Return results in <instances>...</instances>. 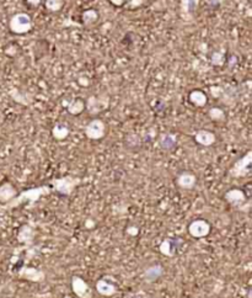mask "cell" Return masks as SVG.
I'll return each mask as SVG.
<instances>
[{"instance_id": "obj_1", "label": "cell", "mask_w": 252, "mask_h": 298, "mask_svg": "<svg viewBox=\"0 0 252 298\" xmlns=\"http://www.w3.org/2000/svg\"><path fill=\"white\" fill-rule=\"evenodd\" d=\"M51 192H52V187L49 185H42V186H37V187L27 188V190H24L20 193H17L16 197L12 198L11 201L5 203L4 208H6V210H11V208H16L19 207V206L24 205V203L35 205L37 201H39V198H41L42 196L49 195Z\"/></svg>"}, {"instance_id": "obj_2", "label": "cell", "mask_w": 252, "mask_h": 298, "mask_svg": "<svg viewBox=\"0 0 252 298\" xmlns=\"http://www.w3.org/2000/svg\"><path fill=\"white\" fill-rule=\"evenodd\" d=\"M80 184L81 179L73 175H66L62 176V178L52 179L49 181V186L52 187V191H56L57 193L62 196H71Z\"/></svg>"}, {"instance_id": "obj_3", "label": "cell", "mask_w": 252, "mask_h": 298, "mask_svg": "<svg viewBox=\"0 0 252 298\" xmlns=\"http://www.w3.org/2000/svg\"><path fill=\"white\" fill-rule=\"evenodd\" d=\"M9 29L15 35H25L32 30V19L26 12H16L10 17Z\"/></svg>"}, {"instance_id": "obj_4", "label": "cell", "mask_w": 252, "mask_h": 298, "mask_svg": "<svg viewBox=\"0 0 252 298\" xmlns=\"http://www.w3.org/2000/svg\"><path fill=\"white\" fill-rule=\"evenodd\" d=\"M252 164V150H249L248 153L240 159L234 163V165L229 169V175L231 178H245L250 174V168Z\"/></svg>"}, {"instance_id": "obj_5", "label": "cell", "mask_w": 252, "mask_h": 298, "mask_svg": "<svg viewBox=\"0 0 252 298\" xmlns=\"http://www.w3.org/2000/svg\"><path fill=\"white\" fill-rule=\"evenodd\" d=\"M84 133L89 140L100 141L106 136V123L101 118H92L84 128Z\"/></svg>"}, {"instance_id": "obj_6", "label": "cell", "mask_w": 252, "mask_h": 298, "mask_svg": "<svg viewBox=\"0 0 252 298\" xmlns=\"http://www.w3.org/2000/svg\"><path fill=\"white\" fill-rule=\"evenodd\" d=\"M109 105V98L108 95L104 94L101 96H89L87 100L85 101V109L87 110V112L92 116L99 115L101 111L106 110Z\"/></svg>"}, {"instance_id": "obj_7", "label": "cell", "mask_w": 252, "mask_h": 298, "mask_svg": "<svg viewBox=\"0 0 252 298\" xmlns=\"http://www.w3.org/2000/svg\"><path fill=\"white\" fill-rule=\"evenodd\" d=\"M72 290L79 298H92V290L80 276L72 277Z\"/></svg>"}, {"instance_id": "obj_8", "label": "cell", "mask_w": 252, "mask_h": 298, "mask_svg": "<svg viewBox=\"0 0 252 298\" xmlns=\"http://www.w3.org/2000/svg\"><path fill=\"white\" fill-rule=\"evenodd\" d=\"M19 276L30 282H43L46 280V272L43 270L32 266H24L19 270Z\"/></svg>"}, {"instance_id": "obj_9", "label": "cell", "mask_w": 252, "mask_h": 298, "mask_svg": "<svg viewBox=\"0 0 252 298\" xmlns=\"http://www.w3.org/2000/svg\"><path fill=\"white\" fill-rule=\"evenodd\" d=\"M188 233L193 238H204L211 233V224L206 220H196L189 223Z\"/></svg>"}, {"instance_id": "obj_10", "label": "cell", "mask_w": 252, "mask_h": 298, "mask_svg": "<svg viewBox=\"0 0 252 298\" xmlns=\"http://www.w3.org/2000/svg\"><path fill=\"white\" fill-rule=\"evenodd\" d=\"M224 198H225L226 202L230 203L234 207H241L248 201L246 193L240 188H230V190H228L224 195Z\"/></svg>"}, {"instance_id": "obj_11", "label": "cell", "mask_w": 252, "mask_h": 298, "mask_svg": "<svg viewBox=\"0 0 252 298\" xmlns=\"http://www.w3.org/2000/svg\"><path fill=\"white\" fill-rule=\"evenodd\" d=\"M176 184L179 187L183 188V190H191L196 186L197 176L191 171H182L177 175Z\"/></svg>"}, {"instance_id": "obj_12", "label": "cell", "mask_w": 252, "mask_h": 298, "mask_svg": "<svg viewBox=\"0 0 252 298\" xmlns=\"http://www.w3.org/2000/svg\"><path fill=\"white\" fill-rule=\"evenodd\" d=\"M35 235H36V233H35L34 228L29 224H24L20 227L19 233H17V240L26 248H29L34 244Z\"/></svg>"}, {"instance_id": "obj_13", "label": "cell", "mask_w": 252, "mask_h": 298, "mask_svg": "<svg viewBox=\"0 0 252 298\" xmlns=\"http://www.w3.org/2000/svg\"><path fill=\"white\" fill-rule=\"evenodd\" d=\"M95 289H96V291L104 297H112L117 294L116 285L109 282L108 280H106L105 277L97 280L96 285H95Z\"/></svg>"}, {"instance_id": "obj_14", "label": "cell", "mask_w": 252, "mask_h": 298, "mask_svg": "<svg viewBox=\"0 0 252 298\" xmlns=\"http://www.w3.org/2000/svg\"><path fill=\"white\" fill-rule=\"evenodd\" d=\"M164 275V266L160 264H155L149 266L148 269H145V271L143 272L142 277H143L144 282L146 284H153L156 280L160 279Z\"/></svg>"}, {"instance_id": "obj_15", "label": "cell", "mask_w": 252, "mask_h": 298, "mask_svg": "<svg viewBox=\"0 0 252 298\" xmlns=\"http://www.w3.org/2000/svg\"><path fill=\"white\" fill-rule=\"evenodd\" d=\"M194 141L199 146L203 147H211L216 142V136L212 131L208 130H198L194 133Z\"/></svg>"}, {"instance_id": "obj_16", "label": "cell", "mask_w": 252, "mask_h": 298, "mask_svg": "<svg viewBox=\"0 0 252 298\" xmlns=\"http://www.w3.org/2000/svg\"><path fill=\"white\" fill-rule=\"evenodd\" d=\"M17 190L11 183H2L0 185V203H7L12 198L16 197Z\"/></svg>"}, {"instance_id": "obj_17", "label": "cell", "mask_w": 252, "mask_h": 298, "mask_svg": "<svg viewBox=\"0 0 252 298\" xmlns=\"http://www.w3.org/2000/svg\"><path fill=\"white\" fill-rule=\"evenodd\" d=\"M199 1L201 0H181L182 16L192 19V16H194L197 9H198Z\"/></svg>"}, {"instance_id": "obj_18", "label": "cell", "mask_w": 252, "mask_h": 298, "mask_svg": "<svg viewBox=\"0 0 252 298\" xmlns=\"http://www.w3.org/2000/svg\"><path fill=\"white\" fill-rule=\"evenodd\" d=\"M188 100L192 105L197 106V108H203L208 104V96L204 91L196 89V90H192L188 95Z\"/></svg>"}, {"instance_id": "obj_19", "label": "cell", "mask_w": 252, "mask_h": 298, "mask_svg": "<svg viewBox=\"0 0 252 298\" xmlns=\"http://www.w3.org/2000/svg\"><path fill=\"white\" fill-rule=\"evenodd\" d=\"M100 19V14L95 9H87L81 14V22L85 27H92L97 24Z\"/></svg>"}, {"instance_id": "obj_20", "label": "cell", "mask_w": 252, "mask_h": 298, "mask_svg": "<svg viewBox=\"0 0 252 298\" xmlns=\"http://www.w3.org/2000/svg\"><path fill=\"white\" fill-rule=\"evenodd\" d=\"M176 250H177L176 240L169 239V238L168 239L163 240V242L160 243V245H159V252H160L163 255H165V257H169V258L175 257Z\"/></svg>"}, {"instance_id": "obj_21", "label": "cell", "mask_w": 252, "mask_h": 298, "mask_svg": "<svg viewBox=\"0 0 252 298\" xmlns=\"http://www.w3.org/2000/svg\"><path fill=\"white\" fill-rule=\"evenodd\" d=\"M69 133H71V130H69L68 125L66 123H56L52 128V136L56 141H64L68 138Z\"/></svg>"}, {"instance_id": "obj_22", "label": "cell", "mask_w": 252, "mask_h": 298, "mask_svg": "<svg viewBox=\"0 0 252 298\" xmlns=\"http://www.w3.org/2000/svg\"><path fill=\"white\" fill-rule=\"evenodd\" d=\"M67 110H68V112L73 116L81 115L85 110V101L80 98L73 99V100L69 101L68 105H67Z\"/></svg>"}, {"instance_id": "obj_23", "label": "cell", "mask_w": 252, "mask_h": 298, "mask_svg": "<svg viewBox=\"0 0 252 298\" xmlns=\"http://www.w3.org/2000/svg\"><path fill=\"white\" fill-rule=\"evenodd\" d=\"M176 143L177 137L174 133H165V135L161 136L160 141H159V145H160L161 149H164L166 151L172 150V149L176 147Z\"/></svg>"}, {"instance_id": "obj_24", "label": "cell", "mask_w": 252, "mask_h": 298, "mask_svg": "<svg viewBox=\"0 0 252 298\" xmlns=\"http://www.w3.org/2000/svg\"><path fill=\"white\" fill-rule=\"evenodd\" d=\"M208 117L211 118L212 121H214V122H223V121H225L226 115L223 109L212 108L209 109L208 111Z\"/></svg>"}, {"instance_id": "obj_25", "label": "cell", "mask_w": 252, "mask_h": 298, "mask_svg": "<svg viewBox=\"0 0 252 298\" xmlns=\"http://www.w3.org/2000/svg\"><path fill=\"white\" fill-rule=\"evenodd\" d=\"M64 6V0H46V9L51 12L61 11Z\"/></svg>"}, {"instance_id": "obj_26", "label": "cell", "mask_w": 252, "mask_h": 298, "mask_svg": "<svg viewBox=\"0 0 252 298\" xmlns=\"http://www.w3.org/2000/svg\"><path fill=\"white\" fill-rule=\"evenodd\" d=\"M211 63L213 64L214 67L224 66V63H225V54L220 51L213 52V54H212L211 57Z\"/></svg>"}, {"instance_id": "obj_27", "label": "cell", "mask_w": 252, "mask_h": 298, "mask_svg": "<svg viewBox=\"0 0 252 298\" xmlns=\"http://www.w3.org/2000/svg\"><path fill=\"white\" fill-rule=\"evenodd\" d=\"M10 96H11L16 103L22 104V105H29V104L31 103V100H27L26 96L20 93L19 90H16V89H12V90L10 91Z\"/></svg>"}, {"instance_id": "obj_28", "label": "cell", "mask_w": 252, "mask_h": 298, "mask_svg": "<svg viewBox=\"0 0 252 298\" xmlns=\"http://www.w3.org/2000/svg\"><path fill=\"white\" fill-rule=\"evenodd\" d=\"M143 4H144V0H131V1L128 2V7H131V9H136V7L142 6Z\"/></svg>"}, {"instance_id": "obj_29", "label": "cell", "mask_w": 252, "mask_h": 298, "mask_svg": "<svg viewBox=\"0 0 252 298\" xmlns=\"http://www.w3.org/2000/svg\"><path fill=\"white\" fill-rule=\"evenodd\" d=\"M127 233H128L129 235H138L139 229H138V227H134V225H131V227L127 228Z\"/></svg>"}, {"instance_id": "obj_30", "label": "cell", "mask_w": 252, "mask_h": 298, "mask_svg": "<svg viewBox=\"0 0 252 298\" xmlns=\"http://www.w3.org/2000/svg\"><path fill=\"white\" fill-rule=\"evenodd\" d=\"M108 1L111 2V4L113 5V6L121 7V6H123L124 4H126L127 0H108Z\"/></svg>"}, {"instance_id": "obj_31", "label": "cell", "mask_w": 252, "mask_h": 298, "mask_svg": "<svg viewBox=\"0 0 252 298\" xmlns=\"http://www.w3.org/2000/svg\"><path fill=\"white\" fill-rule=\"evenodd\" d=\"M26 2L30 5V6L37 7V6H39V5H41L42 0H26Z\"/></svg>"}, {"instance_id": "obj_32", "label": "cell", "mask_w": 252, "mask_h": 298, "mask_svg": "<svg viewBox=\"0 0 252 298\" xmlns=\"http://www.w3.org/2000/svg\"><path fill=\"white\" fill-rule=\"evenodd\" d=\"M220 90H221L220 88H216V86H214V88H212V89H211L212 94H213V95L216 96V98H219V96H220V94L218 93V91H220Z\"/></svg>"}, {"instance_id": "obj_33", "label": "cell", "mask_w": 252, "mask_h": 298, "mask_svg": "<svg viewBox=\"0 0 252 298\" xmlns=\"http://www.w3.org/2000/svg\"><path fill=\"white\" fill-rule=\"evenodd\" d=\"M79 83H83L84 85L86 84V85H87V84H89V79L85 78V80H84V78H79Z\"/></svg>"}, {"instance_id": "obj_34", "label": "cell", "mask_w": 252, "mask_h": 298, "mask_svg": "<svg viewBox=\"0 0 252 298\" xmlns=\"http://www.w3.org/2000/svg\"><path fill=\"white\" fill-rule=\"evenodd\" d=\"M66 298H71V297H66Z\"/></svg>"}]
</instances>
